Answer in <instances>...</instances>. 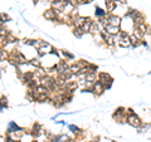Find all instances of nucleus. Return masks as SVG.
I'll use <instances>...</instances> for the list:
<instances>
[{"mask_svg": "<svg viewBox=\"0 0 151 142\" xmlns=\"http://www.w3.org/2000/svg\"><path fill=\"white\" fill-rule=\"evenodd\" d=\"M116 37V43L120 45L121 48H130L131 47V40H130V33L120 30V33Z\"/></svg>", "mask_w": 151, "mask_h": 142, "instance_id": "nucleus-1", "label": "nucleus"}, {"mask_svg": "<svg viewBox=\"0 0 151 142\" xmlns=\"http://www.w3.org/2000/svg\"><path fill=\"white\" fill-rule=\"evenodd\" d=\"M97 80H98V82H101L102 84H103L105 91L111 89V88H112L113 78L108 74V73H106V72H101V73H98V74H97Z\"/></svg>", "mask_w": 151, "mask_h": 142, "instance_id": "nucleus-2", "label": "nucleus"}, {"mask_svg": "<svg viewBox=\"0 0 151 142\" xmlns=\"http://www.w3.org/2000/svg\"><path fill=\"white\" fill-rule=\"evenodd\" d=\"M113 118L116 120V122L118 123H126L127 121V109L125 107H118L115 113H113Z\"/></svg>", "mask_w": 151, "mask_h": 142, "instance_id": "nucleus-3", "label": "nucleus"}, {"mask_svg": "<svg viewBox=\"0 0 151 142\" xmlns=\"http://www.w3.org/2000/svg\"><path fill=\"white\" fill-rule=\"evenodd\" d=\"M43 18L45 19V20H48V21H54V23H63L62 21V19L59 18V15L57 14V11L55 10H53V9H47L43 13Z\"/></svg>", "mask_w": 151, "mask_h": 142, "instance_id": "nucleus-4", "label": "nucleus"}, {"mask_svg": "<svg viewBox=\"0 0 151 142\" xmlns=\"http://www.w3.org/2000/svg\"><path fill=\"white\" fill-rule=\"evenodd\" d=\"M126 123H128L130 126H132V127H135V128H139L140 126L143 123V122L141 121V118H140L135 112H132V113H127V121H126Z\"/></svg>", "mask_w": 151, "mask_h": 142, "instance_id": "nucleus-5", "label": "nucleus"}, {"mask_svg": "<svg viewBox=\"0 0 151 142\" xmlns=\"http://www.w3.org/2000/svg\"><path fill=\"white\" fill-rule=\"evenodd\" d=\"M24 131V128L20 127V126H18L15 122L10 121L9 122V126H8V130H6V133L5 135H14V133L17 132H23Z\"/></svg>", "mask_w": 151, "mask_h": 142, "instance_id": "nucleus-6", "label": "nucleus"}, {"mask_svg": "<svg viewBox=\"0 0 151 142\" xmlns=\"http://www.w3.org/2000/svg\"><path fill=\"white\" fill-rule=\"evenodd\" d=\"M52 49H53V45L45 42V43L42 45L39 49H38V57H39V58H42V57H44L45 54H51Z\"/></svg>", "mask_w": 151, "mask_h": 142, "instance_id": "nucleus-7", "label": "nucleus"}, {"mask_svg": "<svg viewBox=\"0 0 151 142\" xmlns=\"http://www.w3.org/2000/svg\"><path fill=\"white\" fill-rule=\"evenodd\" d=\"M91 88H92V92H93V94L94 96H102L103 94V92H105V87H103V84H102L101 82H98V80H96L92 86H91Z\"/></svg>", "mask_w": 151, "mask_h": 142, "instance_id": "nucleus-8", "label": "nucleus"}, {"mask_svg": "<svg viewBox=\"0 0 151 142\" xmlns=\"http://www.w3.org/2000/svg\"><path fill=\"white\" fill-rule=\"evenodd\" d=\"M107 20H108V25H113V26H120L121 25V18L118 15L115 14H108L107 15Z\"/></svg>", "mask_w": 151, "mask_h": 142, "instance_id": "nucleus-9", "label": "nucleus"}, {"mask_svg": "<svg viewBox=\"0 0 151 142\" xmlns=\"http://www.w3.org/2000/svg\"><path fill=\"white\" fill-rule=\"evenodd\" d=\"M102 30V26L98 21H92V25H91V29H89V34H92V35H100Z\"/></svg>", "mask_w": 151, "mask_h": 142, "instance_id": "nucleus-10", "label": "nucleus"}, {"mask_svg": "<svg viewBox=\"0 0 151 142\" xmlns=\"http://www.w3.org/2000/svg\"><path fill=\"white\" fill-rule=\"evenodd\" d=\"M19 78L21 79L23 83L26 84L29 80H32L34 78V74H33V72H24V73H21V74L19 76Z\"/></svg>", "mask_w": 151, "mask_h": 142, "instance_id": "nucleus-11", "label": "nucleus"}, {"mask_svg": "<svg viewBox=\"0 0 151 142\" xmlns=\"http://www.w3.org/2000/svg\"><path fill=\"white\" fill-rule=\"evenodd\" d=\"M78 87V82H76V80H67L66 82V87H64V91H72L74 92L76 88Z\"/></svg>", "mask_w": 151, "mask_h": 142, "instance_id": "nucleus-12", "label": "nucleus"}, {"mask_svg": "<svg viewBox=\"0 0 151 142\" xmlns=\"http://www.w3.org/2000/svg\"><path fill=\"white\" fill-rule=\"evenodd\" d=\"M130 40H131V48H134V49L137 48V47H140V45H141V43H142V40L139 39V38H136L132 33H130Z\"/></svg>", "mask_w": 151, "mask_h": 142, "instance_id": "nucleus-13", "label": "nucleus"}, {"mask_svg": "<svg viewBox=\"0 0 151 142\" xmlns=\"http://www.w3.org/2000/svg\"><path fill=\"white\" fill-rule=\"evenodd\" d=\"M94 15H96V18L97 19H101V18H105V17H107L108 13L106 10H103L102 8L100 6H96L94 8Z\"/></svg>", "mask_w": 151, "mask_h": 142, "instance_id": "nucleus-14", "label": "nucleus"}, {"mask_svg": "<svg viewBox=\"0 0 151 142\" xmlns=\"http://www.w3.org/2000/svg\"><path fill=\"white\" fill-rule=\"evenodd\" d=\"M105 30L107 32L108 34H111V35H117V34L120 33V26H113V25H107L105 28Z\"/></svg>", "mask_w": 151, "mask_h": 142, "instance_id": "nucleus-15", "label": "nucleus"}, {"mask_svg": "<svg viewBox=\"0 0 151 142\" xmlns=\"http://www.w3.org/2000/svg\"><path fill=\"white\" fill-rule=\"evenodd\" d=\"M105 4H106V9H107V13L111 14V11H113L116 9V3L115 0H105Z\"/></svg>", "mask_w": 151, "mask_h": 142, "instance_id": "nucleus-16", "label": "nucleus"}, {"mask_svg": "<svg viewBox=\"0 0 151 142\" xmlns=\"http://www.w3.org/2000/svg\"><path fill=\"white\" fill-rule=\"evenodd\" d=\"M92 19L91 18H86V20H85V23H83V25L81 26L82 28V30L85 33H89V29H91V25H92Z\"/></svg>", "mask_w": 151, "mask_h": 142, "instance_id": "nucleus-17", "label": "nucleus"}, {"mask_svg": "<svg viewBox=\"0 0 151 142\" xmlns=\"http://www.w3.org/2000/svg\"><path fill=\"white\" fill-rule=\"evenodd\" d=\"M67 139H68L67 135H64V133H59V135L53 136V139L51 140V142H64Z\"/></svg>", "mask_w": 151, "mask_h": 142, "instance_id": "nucleus-18", "label": "nucleus"}, {"mask_svg": "<svg viewBox=\"0 0 151 142\" xmlns=\"http://www.w3.org/2000/svg\"><path fill=\"white\" fill-rule=\"evenodd\" d=\"M60 52V54L63 55V58H64V60H73L74 59V55L72 54V53H69L68 51H66V49H62V51H59Z\"/></svg>", "mask_w": 151, "mask_h": 142, "instance_id": "nucleus-19", "label": "nucleus"}, {"mask_svg": "<svg viewBox=\"0 0 151 142\" xmlns=\"http://www.w3.org/2000/svg\"><path fill=\"white\" fill-rule=\"evenodd\" d=\"M85 32L82 30V28H77V26H73V35L76 38H78V39H81V38L85 35Z\"/></svg>", "mask_w": 151, "mask_h": 142, "instance_id": "nucleus-20", "label": "nucleus"}, {"mask_svg": "<svg viewBox=\"0 0 151 142\" xmlns=\"http://www.w3.org/2000/svg\"><path fill=\"white\" fill-rule=\"evenodd\" d=\"M28 64L29 66H32V67H35V68L42 67V63H40L39 58H32L30 60H28Z\"/></svg>", "mask_w": 151, "mask_h": 142, "instance_id": "nucleus-21", "label": "nucleus"}, {"mask_svg": "<svg viewBox=\"0 0 151 142\" xmlns=\"http://www.w3.org/2000/svg\"><path fill=\"white\" fill-rule=\"evenodd\" d=\"M9 59V52L4 48H0V62L1 60H8Z\"/></svg>", "mask_w": 151, "mask_h": 142, "instance_id": "nucleus-22", "label": "nucleus"}, {"mask_svg": "<svg viewBox=\"0 0 151 142\" xmlns=\"http://www.w3.org/2000/svg\"><path fill=\"white\" fill-rule=\"evenodd\" d=\"M10 20H11V18L6 13H0V25H3L4 23H8Z\"/></svg>", "mask_w": 151, "mask_h": 142, "instance_id": "nucleus-23", "label": "nucleus"}, {"mask_svg": "<svg viewBox=\"0 0 151 142\" xmlns=\"http://www.w3.org/2000/svg\"><path fill=\"white\" fill-rule=\"evenodd\" d=\"M9 33H10V32L5 28V26H4V25H0V40H3Z\"/></svg>", "mask_w": 151, "mask_h": 142, "instance_id": "nucleus-24", "label": "nucleus"}, {"mask_svg": "<svg viewBox=\"0 0 151 142\" xmlns=\"http://www.w3.org/2000/svg\"><path fill=\"white\" fill-rule=\"evenodd\" d=\"M34 91H35L37 93H51L48 88H45L44 86H42V84H39V86H38V87H37Z\"/></svg>", "mask_w": 151, "mask_h": 142, "instance_id": "nucleus-25", "label": "nucleus"}, {"mask_svg": "<svg viewBox=\"0 0 151 142\" xmlns=\"http://www.w3.org/2000/svg\"><path fill=\"white\" fill-rule=\"evenodd\" d=\"M8 108V98L6 97H1L0 98V111Z\"/></svg>", "mask_w": 151, "mask_h": 142, "instance_id": "nucleus-26", "label": "nucleus"}, {"mask_svg": "<svg viewBox=\"0 0 151 142\" xmlns=\"http://www.w3.org/2000/svg\"><path fill=\"white\" fill-rule=\"evenodd\" d=\"M149 128H150V125H149V123H142V125L137 128V131H139V133H143V132H146Z\"/></svg>", "mask_w": 151, "mask_h": 142, "instance_id": "nucleus-27", "label": "nucleus"}, {"mask_svg": "<svg viewBox=\"0 0 151 142\" xmlns=\"http://www.w3.org/2000/svg\"><path fill=\"white\" fill-rule=\"evenodd\" d=\"M45 43V40H42V39H38L35 40V43H34V48H37V49H39L42 45H43Z\"/></svg>", "mask_w": 151, "mask_h": 142, "instance_id": "nucleus-28", "label": "nucleus"}, {"mask_svg": "<svg viewBox=\"0 0 151 142\" xmlns=\"http://www.w3.org/2000/svg\"><path fill=\"white\" fill-rule=\"evenodd\" d=\"M34 43H35V40H34V39H24V40H23V44L30 45V47H34Z\"/></svg>", "mask_w": 151, "mask_h": 142, "instance_id": "nucleus-29", "label": "nucleus"}, {"mask_svg": "<svg viewBox=\"0 0 151 142\" xmlns=\"http://www.w3.org/2000/svg\"><path fill=\"white\" fill-rule=\"evenodd\" d=\"M82 93H93L92 88H91V87H83L82 88Z\"/></svg>", "mask_w": 151, "mask_h": 142, "instance_id": "nucleus-30", "label": "nucleus"}, {"mask_svg": "<svg viewBox=\"0 0 151 142\" xmlns=\"http://www.w3.org/2000/svg\"><path fill=\"white\" fill-rule=\"evenodd\" d=\"M15 139L11 135H5V142H14Z\"/></svg>", "mask_w": 151, "mask_h": 142, "instance_id": "nucleus-31", "label": "nucleus"}, {"mask_svg": "<svg viewBox=\"0 0 151 142\" xmlns=\"http://www.w3.org/2000/svg\"><path fill=\"white\" fill-rule=\"evenodd\" d=\"M115 3H116V5H117V4H120V5H125L127 1H126V0H115Z\"/></svg>", "mask_w": 151, "mask_h": 142, "instance_id": "nucleus-32", "label": "nucleus"}, {"mask_svg": "<svg viewBox=\"0 0 151 142\" xmlns=\"http://www.w3.org/2000/svg\"><path fill=\"white\" fill-rule=\"evenodd\" d=\"M91 1H92V0H79V4L83 5V4H89Z\"/></svg>", "mask_w": 151, "mask_h": 142, "instance_id": "nucleus-33", "label": "nucleus"}, {"mask_svg": "<svg viewBox=\"0 0 151 142\" xmlns=\"http://www.w3.org/2000/svg\"><path fill=\"white\" fill-rule=\"evenodd\" d=\"M55 123H59V125H62V126H66V125H67V122L62 120V121H58V122H55Z\"/></svg>", "mask_w": 151, "mask_h": 142, "instance_id": "nucleus-34", "label": "nucleus"}, {"mask_svg": "<svg viewBox=\"0 0 151 142\" xmlns=\"http://www.w3.org/2000/svg\"><path fill=\"white\" fill-rule=\"evenodd\" d=\"M64 142H77V141L73 140V139H69V137H68V139H67L66 141H64Z\"/></svg>", "mask_w": 151, "mask_h": 142, "instance_id": "nucleus-35", "label": "nucleus"}, {"mask_svg": "<svg viewBox=\"0 0 151 142\" xmlns=\"http://www.w3.org/2000/svg\"><path fill=\"white\" fill-rule=\"evenodd\" d=\"M38 1H39V0H33V3H34V5H35V4H37Z\"/></svg>", "mask_w": 151, "mask_h": 142, "instance_id": "nucleus-36", "label": "nucleus"}, {"mask_svg": "<svg viewBox=\"0 0 151 142\" xmlns=\"http://www.w3.org/2000/svg\"><path fill=\"white\" fill-rule=\"evenodd\" d=\"M30 142H39V141H38V140H33V141H30Z\"/></svg>", "mask_w": 151, "mask_h": 142, "instance_id": "nucleus-37", "label": "nucleus"}, {"mask_svg": "<svg viewBox=\"0 0 151 142\" xmlns=\"http://www.w3.org/2000/svg\"><path fill=\"white\" fill-rule=\"evenodd\" d=\"M14 142H21V141H20V140H15Z\"/></svg>", "mask_w": 151, "mask_h": 142, "instance_id": "nucleus-38", "label": "nucleus"}, {"mask_svg": "<svg viewBox=\"0 0 151 142\" xmlns=\"http://www.w3.org/2000/svg\"><path fill=\"white\" fill-rule=\"evenodd\" d=\"M150 35H151V30H150Z\"/></svg>", "mask_w": 151, "mask_h": 142, "instance_id": "nucleus-39", "label": "nucleus"}, {"mask_svg": "<svg viewBox=\"0 0 151 142\" xmlns=\"http://www.w3.org/2000/svg\"><path fill=\"white\" fill-rule=\"evenodd\" d=\"M149 73H150V74H151V72H149Z\"/></svg>", "mask_w": 151, "mask_h": 142, "instance_id": "nucleus-40", "label": "nucleus"}, {"mask_svg": "<svg viewBox=\"0 0 151 142\" xmlns=\"http://www.w3.org/2000/svg\"><path fill=\"white\" fill-rule=\"evenodd\" d=\"M112 142H116V141H112Z\"/></svg>", "mask_w": 151, "mask_h": 142, "instance_id": "nucleus-41", "label": "nucleus"}]
</instances>
